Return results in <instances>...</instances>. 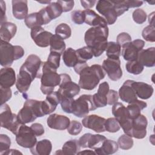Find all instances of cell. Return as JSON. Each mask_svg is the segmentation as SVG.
<instances>
[{"label":"cell","instance_id":"d4e9b609","mask_svg":"<svg viewBox=\"0 0 155 155\" xmlns=\"http://www.w3.org/2000/svg\"><path fill=\"white\" fill-rule=\"evenodd\" d=\"M137 60L143 67H154L155 65V48L153 47L141 50L138 54Z\"/></svg>","mask_w":155,"mask_h":155},{"label":"cell","instance_id":"681fc988","mask_svg":"<svg viewBox=\"0 0 155 155\" xmlns=\"http://www.w3.org/2000/svg\"><path fill=\"white\" fill-rule=\"evenodd\" d=\"M133 21L139 24H142L145 22L147 19V13L146 12L140 8H137L135 10L132 15Z\"/></svg>","mask_w":155,"mask_h":155},{"label":"cell","instance_id":"8992f818","mask_svg":"<svg viewBox=\"0 0 155 155\" xmlns=\"http://www.w3.org/2000/svg\"><path fill=\"white\" fill-rule=\"evenodd\" d=\"M112 114L119 123L125 134L131 137L132 119L130 117L127 107L122 103L116 102L112 107Z\"/></svg>","mask_w":155,"mask_h":155},{"label":"cell","instance_id":"7c38bea8","mask_svg":"<svg viewBox=\"0 0 155 155\" xmlns=\"http://www.w3.org/2000/svg\"><path fill=\"white\" fill-rule=\"evenodd\" d=\"M96 8L104 16L103 18L105 19L108 25H112L116 21L117 16L111 1H98Z\"/></svg>","mask_w":155,"mask_h":155},{"label":"cell","instance_id":"3957f363","mask_svg":"<svg viewBox=\"0 0 155 155\" xmlns=\"http://www.w3.org/2000/svg\"><path fill=\"white\" fill-rule=\"evenodd\" d=\"M17 115L22 124L32 122L36 118L45 116L42 108V101L27 99Z\"/></svg>","mask_w":155,"mask_h":155},{"label":"cell","instance_id":"680465c9","mask_svg":"<svg viewBox=\"0 0 155 155\" xmlns=\"http://www.w3.org/2000/svg\"><path fill=\"white\" fill-rule=\"evenodd\" d=\"M0 8H1V24L6 22L5 16V3L4 1H0Z\"/></svg>","mask_w":155,"mask_h":155},{"label":"cell","instance_id":"30bf717a","mask_svg":"<svg viewBox=\"0 0 155 155\" xmlns=\"http://www.w3.org/2000/svg\"><path fill=\"white\" fill-rule=\"evenodd\" d=\"M145 42L141 39H135L123 45L122 47V56L127 61L137 60L139 51L143 49Z\"/></svg>","mask_w":155,"mask_h":155},{"label":"cell","instance_id":"60d3db41","mask_svg":"<svg viewBox=\"0 0 155 155\" xmlns=\"http://www.w3.org/2000/svg\"><path fill=\"white\" fill-rule=\"evenodd\" d=\"M76 53L79 61L87 62V60L91 59L93 57V52L88 46L83 47L76 50Z\"/></svg>","mask_w":155,"mask_h":155},{"label":"cell","instance_id":"5b68a950","mask_svg":"<svg viewBox=\"0 0 155 155\" xmlns=\"http://www.w3.org/2000/svg\"><path fill=\"white\" fill-rule=\"evenodd\" d=\"M1 127L10 131L16 135L22 124L18 117V115L12 113L9 105L7 104L1 105L0 108Z\"/></svg>","mask_w":155,"mask_h":155},{"label":"cell","instance_id":"d590c367","mask_svg":"<svg viewBox=\"0 0 155 155\" xmlns=\"http://www.w3.org/2000/svg\"><path fill=\"white\" fill-rule=\"evenodd\" d=\"M81 146L79 140L77 139H71L66 142L62 149V154L65 155H74L77 154L80 150Z\"/></svg>","mask_w":155,"mask_h":155},{"label":"cell","instance_id":"f35d334b","mask_svg":"<svg viewBox=\"0 0 155 155\" xmlns=\"http://www.w3.org/2000/svg\"><path fill=\"white\" fill-rule=\"evenodd\" d=\"M125 68L128 73L134 75L140 74L143 70V66L137 60L128 61Z\"/></svg>","mask_w":155,"mask_h":155},{"label":"cell","instance_id":"d6986e66","mask_svg":"<svg viewBox=\"0 0 155 155\" xmlns=\"http://www.w3.org/2000/svg\"><path fill=\"white\" fill-rule=\"evenodd\" d=\"M106 139L107 138L103 135L85 133L78 140L81 147L84 148H89L94 150L100 147Z\"/></svg>","mask_w":155,"mask_h":155},{"label":"cell","instance_id":"7402d4cb","mask_svg":"<svg viewBox=\"0 0 155 155\" xmlns=\"http://www.w3.org/2000/svg\"><path fill=\"white\" fill-rule=\"evenodd\" d=\"M70 123V120L68 117L58 114H50L47 120V124L50 128L58 130L67 129Z\"/></svg>","mask_w":155,"mask_h":155},{"label":"cell","instance_id":"9c48e42d","mask_svg":"<svg viewBox=\"0 0 155 155\" xmlns=\"http://www.w3.org/2000/svg\"><path fill=\"white\" fill-rule=\"evenodd\" d=\"M16 141L23 148H31L36 143L37 139L31 127L22 124L16 134Z\"/></svg>","mask_w":155,"mask_h":155},{"label":"cell","instance_id":"ee69618b","mask_svg":"<svg viewBox=\"0 0 155 155\" xmlns=\"http://www.w3.org/2000/svg\"><path fill=\"white\" fill-rule=\"evenodd\" d=\"M105 130L110 133H116L120 128L119 123L115 117H110L107 119L105 121Z\"/></svg>","mask_w":155,"mask_h":155},{"label":"cell","instance_id":"bcb514c9","mask_svg":"<svg viewBox=\"0 0 155 155\" xmlns=\"http://www.w3.org/2000/svg\"><path fill=\"white\" fill-rule=\"evenodd\" d=\"M61 56L58 53L51 51L50 53L47 62L53 68L58 69L60 65V59Z\"/></svg>","mask_w":155,"mask_h":155},{"label":"cell","instance_id":"836d02e7","mask_svg":"<svg viewBox=\"0 0 155 155\" xmlns=\"http://www.w3.org/2000/svg\"><path fill=\"white\" fill-rule=\"evenodd\" d=\"M50 51H54L59 53L60 54H63L65 50L66 45L64 39L57 35H53L51 38L50 42Z\"/></svg>","mask_w":155,"mask_h":155},{"label":"cell","instance_id":"ac0fdd59","mask_svg":"<svg viewBox=\"0 0 155 155\" xmlns=\"http://www.w3.org/2000/svg\"><path fill=\"white\" fill-rule=\"evenodd\" d=\"M147 117L141 114L132 119L131 137L139 139L144 138L147 135Z\"/></svg>","mask_w":155,"mask_h":155},{"label":"cell","instance_id":"e0dca14e","mask_svg":"<svg viewBox=\"0 0 155 155\" xmlns=\"http://www.w3.org/2000/svg\"><path fill=\"white\" fill-rule=\"evenodd\" d=\"M106 119L96 114H91L85 116L82 120V125L87 128L91 129L96 133L105 131Z\"/></svg>","mask_w":155,"mask_h":155},{"label":"cell","instance_id":"816d5d0a","mask_svg":"<svg viewBox=\"0 0 155 155\" xmlns=\"http://www.w3.org/2000/svg\"><path fill=\"white\" fill-rule=\"evenodd\" d=\"M71 20L76 24H82L85 22V13L84 10H74L71 12Z\"/></svg>","mask_w":155,"mask_h":155},{"label":"cell","instance_id":"44dd1931","mask_svg":"<svg viewBox=\"0 0 155 155\" xmlns=\"http://www.w3.org/2000/svg\"><path fill=\"white\" fill-rule=\"evenodd\" d=\"M33 80L31 75L21 67L16 78V87L20 93H25L29 89L30 84Z\"/></svg>","mask_w":155,"mask_h":155},{"label":"cell","instance_id":"7a4b0ae2","mask_svg":"<svg viewBox=\"0 0 155 155\" xmlns=\"http://www.w3.org/2000/svg\"><path fill=\"white\" fill-rule=\"evenodd\" d=\"M79 84L80 88L92 90L98 85L101 80L105 76V72L102 67L99 64L88 65L83 68L79 73Z\"/></svg>","mask_w":155,"mask_h":155},{"label":"cell","instance_id":"b9f144b4","mask_svg":"<svg viewBox=\"0 0 155 155\" xmlns=\"http://www.w3.org/2000/svg\"><path fill=\"white\" fill-rule=\"evenodd\" d=\"M55 33L64 40L71 36V30L68 24L61 23L56 27Z\"/></svg>","mask_w":155,"mask_h":155},{"label":"cell","instance_id":"7bdbcfd3","mask_svg":"<svg viewBox=\"0 0 155 155\" xmlns=\"http://www.w3.org/2000/svg\"><path fill=\"white\" fill-rule=\"evenodd\" d=\"M117 143L120 148L125 150L131 149L133 146V140L132 137L126 134L120 136L119 137Z\"/></svg>","mask_w":155,"mask_h":155},{"label":"cell","instance_id":"4dcf8cb0","mask_svg":"<svg viewBox=\"0 0 155 155\" xmlns=\"http://www.w3.org/2000/svg\"><path fill=\"white\" fill-rule=\"evenodd\" d=\"M52 149V144L48 139H42L37 142L30 148V152L34 155H48Z\"/></svg>","mask_w":155,"mask_h":155},{"label":"cell","instance_id":"1f68e13d","mask_svg":"<svg viewBox=\"0 0 155 155\" xmlns=\"http://www.w3.org/2000/svg\"><path fill=\"white\" fill-rule=\"evenodd\" d=\"M117 143L113 140L105 139L102 145L94 149L96 154L99 155H110L115 153L118 150Z\"/></svg>","mask_w":155,"mask_h":155},{"label":"cell","instance_id":"f5cc1de1","mask_svg":"<svg viewBox=\"0 0 155 155\" xmlns=\"http://www.w3.org/2000/svg\"><path fill=\"white\" fill-rule=\"evenodd\" d=\"M0 93H1V105L5 104L8 101L12 95V90L10 88H0Z\"/></svg>","mask_w":155,"mask_h":155},{"label":"cell","instance_id":"e575fe53","mask_svg":"<svg viewBox=\"0 0 155 155\" xmlns=\"http://www.w3.org/2000/svg\"><path fill=\"white\" fill-rule=\"evenodd\" d=\"M62 59L65 65L68 67H74L79 62L76 50L70 47L64 51Z\"/></svg>","mask_w":155,"mask_h":155},{"label":"cell","instance_id":"2e32d148","mask_svg":"<svg viewBox=\"0 0 155 155\" xmlns=\"http://www.w3.org/2000/svg\"><path fill=\"white\" fill-rule=\"evenodd\" d=\"M42 63L38 56L30 54L27 57L21 67L27 71L35 79V78H41L42 73L39 71Z\"/></svg>","mask_w":155,"mask_h":155},{"label":"cell","instance_id":"277c9868","mask_svg":"<svg viewBox=\"0 0 155 155\" xmlns=\"http://www.w3.org/2000/svg\"><path fill=\"white\" fill-rule=\"evenodd\" d=\"M42 74L41 76V90L44 94L52 93L56 86L59 85L61 76L57 73V69L51 67L47 62H43Z\"/></svg>","mask_w":155,"mask_h":155},{"label":"cell","instance_id":"4316f807","mask_svg":"<svg viewBox=\"0 0 155 155\" xmlns=\"http://www.w3.org/2000/svg\"><path fill=\"white\" fill-rule=\"evenodd\" d=\"M12 12L13 16L17 19H25L28 15V5L26 0H13Z\"/></svg>","mask_w":155,"mask_h":155},{"label":"cell","instance_id":"91938a15","mask_svg":"<svg viewBox=\"0 0 155 155\" xmlns=\"http://www.w3.org/2000/svg\"><path fill=\"white\" fill-rule=\"evenodd\" d=\"M96 1H81V5L85 9H89L94 6Z\"/></svg>","mask_w":155,"mask_h":155},{"label":"cell","instance_id":"11a10c76","mask_svg":"<svg viewBox=\"0 0 155 155\" xmlns=\"http://www.w3.org/2000/svg\"><path fill=\"white\" fill-rule=\"evenodd\" d=\"M107 104L111 105H114L115 103L117 102L119 99L118 93L114 90H110L107 95Z\"/></svg>","mask_w":155,"mask_h":155},{"label":"cell","instance_id":"ba28073f","mask_svg":"<svg viewBox=\"0 0 155 155\" xmlns=\"http://www.w3.org/2000/svg\"><path fill=\"white\" fill-rule=\"evenodd\" d=\"M60 76L59 88L56 91L60 99L62 97L73 98L79 94L81 88L79 85L73 82L68 74L65 73L60 74Z\"/></svg>","mask_w":155,"mask_h":155},{"label":"cell","instance_id":"8fae6325","mask_svg":"<svg viewBox=\"0 0 155 155\" xmlns=\"http://www.w3.org/2000/svg\"><path fill=\"white\" fill-rule=\"evenodd\" d=\"M102 67L111 81H118L122 76V71L120 67L119 58H108L103 61Z\"/></svg>","mask_w":155,"mask_h":155},{"label":"cell","instance_id":"52a82bcc","mask_svg":"<svg viewBox=\"0 0 155 155\" xmlns=\"http://www.w3.org/2000/svg\"><path fill=\"white\" fill-rule=\"evenodd\" d=\"M92 99V95L82 94L74 101L73 104L72 113L78 117H85L90 111L95 110Z\"/></svg>","mask_w":155,"mask_h":155},{"label":"cell","instance_id":"9f6ffc18","mask_svg":"<svg viewBox=\"0 0 155 155\" xmlns=\"http://www.w3.org/2000/svg\"><path fill=\"white\" fill-rule=\"evenodd\" d=\"M57 2L61 5L62 12H67L71 11L74 4V1H58Z\"/></svg>","mask_w":155,"mask_h":155},{"label":"cell","instance_id":"5bb4252c","mask_svg":"<svg viewBox=\"0 0 155 155\" xmlns=\"http://www.w3.org/2000/svg\"><path fill=\"white\" fill-rule=\"evenodd\" d=\"M51 20L48 17L45 7L38 12L30 13L24 19V22L28 28H32L48 24Z\"/></svg>","mask_w":155,"mask_h":155},{"label":"cell","instance_id":"74e56055","mask_svg":"<svg viewBox=\"0 0 155 155\" xmlns=\"http://www.w3.org/2000/svg\"><path fill=\"white\" fill-rule=\"evenodd\" d=\"M45 8L51 20L58 18L63 12L61 5L57 2H53L48 4Z\"/></svg>","mask_w":155,"mask_h":155},{"label":"cell","instance_id":"ffe728a7","mask_svg":"<svg viewBox=\"0 0 155 155\" xmlns=\"http://www.w3.org/2000/svg\"><path fill=\"white\" fill-rule=\"evenodd\" d=\"M133 80H127L119 90V97L127 103H131L137 99V96L133 87Z\"/></svg>","mask_w":155,"mask_h":155},{"label":"cell","instance_id":"f907efd6","mask_svg":"<svg viewBox=\"0 0 155 155\" xmlns=\"http://www.w3.org/2000/svg\"><path fill=\"white\" fill-rule=\"evenodd\" d=\"M82 129V124L76 120H72L70 122L68 127L67 128L68 133L73 136L79 134Z\"/></svg>","mask_w":155,"mask_h":155},{"label":"cell","instance_id":"f1b7e54d","mask_svg":"<svg viewBox=\"0 0 155 155\" xmlns=\"http://www.w3.org/2000/svg\"><path fill=\"white\" fill-rule=\"evenodd\" d=\"M85 13V22L92 27L96 26H107V22L105 19L97 14L94 10L86 9L84 10Z\"/></svg>","mask_w":155,"mask_h":155},{"label":"cell","instance_id":"6125c7cd","mask_svg":"<svg viewBox=\"0 0 155 155\" xmlns=\"http://www.w3.org/2000/svg\"><path fill=\"white\" fill-rule=\"evenodd\" d=\"M96 154L94 151H92V150H84L82 151H79L78 153L77 154Z\"/></svg>","mask_w":155,"mask_h":155},{"label":"cell","instance_id":"6da1fadb","mask_svg":"<svg viewBox=\"0 0 155 155\" xmlns=\"http://www.w3.org/2000/svg\"><path fill=\"white\" fill-rule=\"evenodd\" d=\"M109 30L108 26H96L88 28L84 36L87 46L90 47L94 57L101 56L107 46Z\"/></svg>","mask_w":155,"mask_h":155},{"label":"cell","instance_id":"7dc6e473","mask_svg":"<svg viewBox=\"0 0 155 155\" xmlns=\"http://www.w3.org/2000/svg\"><path fill=\"white\" fill-rule=\"evenodd\" d=\"M11 145V140L10 137L4 134L0 135V154H4L10 149Z\"/></svg>","mask_w":155,"mask_h":155},{"label":"cell","instance_id":"94428289","mask_svg":"<svg viewBox=\"0 0 155 155\" xmlns=\"http://www.w3.org/2000/svg\"><path fill=\"white\" fill-rule=\"evenodd\" d=\"M22 154V153L18 151L17 150H13V149L10 150L9 149L4 154Z\"/></svg>","mask_w":155,"mask_h":155},{"label":"cell","instance_id":"9a60e30c","mask_svg":"<svg viewBox=\"0 0 155 155\" xmlns=\"http://www.w3.org/2000/svg\"><path fill=\"white\" fill-rule=\"evenodd\" d=\"M31 38L35 43L40 47H47L50 45V42L53 34L45 30L41 26L31 28Z\"/></svg>","mask_w":155,"mask_h":155},{"label":"cell","instance_id":"f6af8a7d","mask_svg":"<svg viewBox=\"0 0 155 155\" xmlns=\"http://www.w3.org/2000/svg\"><path fill=\"white\" fill-rule=\"evenodd\" d=\"M143 39L147 41L153 42L155 41V27L154 25H149L145 27L142 32Z\"/></svg>","mask_w":155,"mask_h":155},{"label":"cell","instance_id":"c3c4849f","mask_svg":"<svg viewBox=\"0 0 155 155\" xmlns=\"http://www.w3.org/2000/svg\"><path fill=\"white\" fill-rule=\"evenodd\" d=\"M74 101V99L71 97H62L60 99V104L64 112L67 113H72Z\"/></svg>","mask_w":155,"mask_h":155},{"label":"cell","instance_id":"8d00e7d4","mask_svg":"<svg viewBox=\"0 0 155 155\" xmlns=\"http://www.w3.org/2000/svg\"><path fill=\"white\" fill-rule=\"evenodd\" d=\"M105 51L107 56L109 58H119L121 53V46L113 41L108 42Z\"/></svg>","mask_w":155,"mask_h":155},{"label":"cell","instance_id":"603a6c76","mask_svg":"<svg viewBox=\"0 0 155 155\" xmlns=\"http://www.w3.org/2000/svg\"><path fill=\"white\" fill-rule=\"evenodd\" d=\"M109 90V85L107 82H102L99 85L97 92L92 96L93 102L96 108L104 107L107 105V95Z\"/></svg>","mask_w":155,"mask_h":155},{"label":"cell","instance_id":"4fadbf2b","mask_svg":"<svg viewBox=\"0 0 155 155\" xmlns=\"http://www.w3.org/2000/svg\"><path fill=\"white\" fill-rule=\"evenodd\" d=\"M16 60L15 45L1 40L0 63L2 67H10Z\"/></svg>","mask_w":155,"mask_h":155},{"label":"cell","instance_id":"ab89813d","mask_svg":"<svg viewBox=\"0 0 155 155\" xmlns=\"http://www.w3.org/2000/svg\"><path fill=\"white\" fill-rule=\"evenodd\" d=\"M113 4L117 17L124 14L130 8L129 0L111 1Z\"/></svg>","mask_w":155,"mask_h":155},{"label":"cell","instance_id":"484cf974","mask_svg":"<svg viewBox=\"0 0 155 155\" xmlns=\"http://www.w3.org/2000/svg\"><path fill=\"white\" fill-rule=\"evenodd\" d=\"M15 84H16L15 70L10 67L1 68L0 70V87L10 88Z\"/></svg>","mask_w":155,"mask_h":155},{"label":"cell","instance_id":"d6a6232c","mask_svg":"<svg viewBox=\"0 0 155 155\" xmlns=\"http://www.w3.org/2000/svg\"><path fill=\"white\" fill-rule=\"evenodd\" d=\"M147 107V104L145 102L140 100H136L130 103L127 107L130 117L133 119L140 114L141 111Z\"/></svg>","mask_w":155,"mask_h":155},{"label":"cell","instance_id":"db71d44e","mask_svg":"<svg viewBox=\"0 0 155 155\" xmlns=\"http://www.w3.org/2000/svg\"><path fill=\"white\" fill-rule=\"evenodd\" d=\"M131 41V36L126 32H122L119 33L117 35L116 38V42L118 44H119L121 47L125 44L130 42Z\"/></svg>","mask_w":155,"mask_h":155},{"label":"cell","instance_id":"cb8c5ba5","mask_svg":"<svg viewBox=\"0 0 155 155\" xmlns=\"http://www.w3.org/2000/svg\"><path fill=\"white\" fill-rule=\"evenodd\" d=\"M59 104H60V99L57 91H53L47 94L45 101H42V108L44 115L53 112Z\"/></svg>","mask_w":155,"mask_h":155},{"label":"cell","instance_id":"6f0895ef","mask_svg":"<svg viewBox=\"0 0 155 155\" xmlns=\"http://www.w3.org/2000/svg\"><path fill=\"white\" fill-rule=\"evenodd\" d=\"M30 127L36 136H41L44 134L45 132L44 127L39 123H34L31 125Z\"/></svg>","mask_w":155,"mask_h":155},{"label":"cell","instance_id":"83f0119b","mask_svg":"<svg viewBox=\"0 0 155 155\" xmlns=\"http://www.w3.org/2000/svg\"><path fill=\"white\" fill-rule=\"evenodd\" d=\"M133 87L137 96L142 99H149L153 95L154 91L153 87L151 85L143 82L134 81Z\"/></svg>","mask_w":155,"mask_h":155},{"label":"cell","instance_id":"be15d7a7","mask_svg":"<svg viewBox=\"0 0 155 155\" xmlns=\"http://www.w3.org/2000/svg\"><path fill=\"white\" fill-rule=\"evenodd\" d=\"M154 12H153L151 13V14L149 15L148 16V22L150 23V25H154Z\"/></svg>","mask_w":155,"mask_h":155},{"label":"cell","instance_id":"f546056e","mask_svg":"<svg viewBox=\"0 0 155 155\" xmlns=\"http://www.w3.org/2000/svg\"><path fill=\"white\" fill-rule=\"evenodd\" d=\"M17 31L16 25L9 22H5L1 24L0 38L1 40L9 42L15 36Z\"/></svg>","mask_w":155,"mask_h":155}]
</instances>
